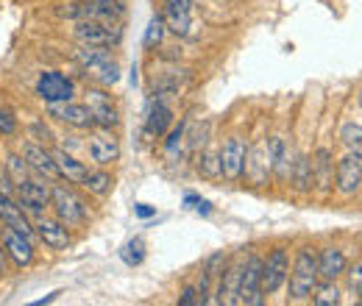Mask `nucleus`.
<instances>
[{"instance_id":"1","label":"nucleus","mask_w":362,"mask_h":306,"mask_svg":"<svg viewBox=\"0 0 362 306\" xmlns=\"http://www.w3.org/2000/svg\"><path fill=\"white\" fill-rule=\"evenodd\" d=\"M76 61L84 67V73L92 76L98 84L112 87L120 81V67L112 59V53L106 47H90V45H78L76 47Z\"/></svg>"},{"instance_id":"2","label":"nucleus","mask_w":362,"mask_h":306,"mask_svg":"<svg viewBox=\"0 0 362 306\" xmlns=\"http://www.w3.org/2000/svg\"><path fill=\"white\" fill-rule=\"evenodd\" d=\"M62 17L78 23V20H103V23H123L126 17V0H73L67 8H62Z\"/></svg>"},{"instance_id":"3","label":"nucleus","mask_w":362,"mask_h":306,"mask_svg":"<svg viewBox=\"0 0 362 306\" xmlns=\"http://www.w3.org/2000/svg\"><path fill=\"white\" fill-rule=\"evenodd\" d=\"M73 40L90 47H117L123 42V25L120 23H103V20H78L73 28Z\"/></svg>"},{"instance_id":"4","label":"nucleus","mask_w":362,"mask_h":306,"mask_svg":"<svg viewBox=\"0 0 362 306\" xmlns=\"http://www.w3.org/2000/svg\"><path fill=\"white\" fill-rule=\"evenodd\" d=\"M317 287V257L313 248H301L293 273H290V295L296 301H304L313 295V290Z\"/></svg>"},{"instance_id":"5","label":"nucleus","mask_w":362,"mask_h":306,"mask_svg":"<svg viewBox=\"0 0 362 306\" xmlns=\"http://www.w3.org/2000/svg\"><path fill=\"white\" fill-rule=\"evenodd\" d=\"M50 206H53L56 218L62 220L67 228H70V225H81V223L87 220V215H90L84 198H81L76 189L62 187V184L50 189Z\"/></svg>"},{"instance_id":"6","label":"nucleus","mask_w":362,"mask_h":306,"mask_svg":"<svg viewBox=\"0 0 362 306\" xmlns=\"http://www.w3.org/2000/svg\"><path fill=\"white\" fill-rule=\"evenodd\" d=\"M262 262L259 257H248L240 267V304L259 306L265 298L262 293Z\"/></svg>"},{"instance_id":"7","label":"nucleus","mask_w":362,"mask_h":306,"mask_svg":"<svg viewBox=\"0 0 362 306\" xmlns=\"http://www.w3.org/2000/svg\"><path fill=\"white\" fill-rule=\"evenodd\" d=\"M17 204L23 206L25 215H34V218H42L45 206H50V189L40 178H20L17 181Z\"/></svg>"},{"instance_id":"8","label":"nucleus","mask_w":362,"mask_h":306,"mask_svg":"<svg viewBox=\"0 0 362 306\" xmlns=\"http://www.w3.org/2000/svg\"><path fill=\"white\" fill-rule=\"evenodd\" d=\"M37 95L45 103H64V100L76 98V84L64 73H59V70H45L37 78Z\"/></svg>"},{"instance_id":"9","label":"nucleus","mask_w":362,"mask_h":306,"mask_svg":"<svg viewBox=\"0 0 362 306\" xmlns=\"http://www.w3.org/2000/svg\"><path fill=\"white\" fill-rule=\"evenodd\" d=\"M287 273H290V262H287V251L284 248H273L268 254V259L262 262V293L273 295L284 287L287 281Z\"/></svg>"},{"instance_id":"10","label":"nucleus","mask_w":362,"mask_h":306,"mask_svg":"<svg viewBox=\"0 0 362 306\" xmlns=\"http://www.w3.org/2000/svg\"><path fill=\"white\" fill-rule=\"evenodd\" d=\"M47 114L56 117L59 123L73 126V129H81V131H87V129L95 126V117H92V112L87 103H73V100H64V103H47Z\"/></svg>"},{"instance_id":"11","label":"nucleus","mask_w":362,"mask_h":306,"mask_svg":"<svg viewBox=\"0 0 362 306\" xmlns=\"http://www.w3.org/2000/svg\"><path fill=\"white\" fill-rule=\"evenodd\" d=\"M245 156H248V148L243 145V139L228 136L226 145L221 148V175H226L228 181H240L245 170Z\"/></svg>"},{"instance_id":"12","label":"nucleus","mask_w":362,"mask_h":306,"mask_svg":"<svg viewBox=\"0 0 362 306\" xmlns=\"http://www.w3.org/2000/svg\"><path fill=\"white\" fill-rule=\"evenodd\" d=\"M87 106H90L98 129H109V131H112V129L120 123V114H117L112 98H109L103 89H90V92H87Z\"/></svg>"},{"instance_id":"13","label":"nucleus","mask_w":362,"mask_h":306,"mask_svg":"<svg viewBox=\"0 0 362 306\" xmlns=\"http://www.w3.org/2000/svg\"><path fill=\"white\" fill-rule=\"evenodd\" d=\"M23 159H25L28 170L37 173L40 178H47V181L59 178L56 162H53V153L47 151L45 145H40V142H28V145L23 148Z\"/></svg>"},{"instance_id":"14","label":"nucleus","mask_w":362,"mask_h":306,"mask_svg":"<svg viewBox=\"0 0 362 306\" xmlns=\"http://www.w3.org/2000/svg\"><path fill=\"white\" fill-rule=\"evenodd\" d=\"M362 187V156L349 153L337 162V192L340 195H354Z\"/></svg>"},{"instance_id":"15","label":"nucleus","mask_w":362,"mask_h":306,"mask_svg":"<svg viewBox=\"0 0 362 306\" xmlns=\"http://www.w3.org/2000/svg\"><path fill=\"white\" fill-rule=\"evenodd\" d=\"M90 156L95 165H100V167H106V165H112V162H117V156H120V142L115 139V134L109 131V129H100V131H95L90 136Z\"/></svg>"},{"instance_id":"16","label":"nucleus","mask_w":362,"mask_h":306,"mask_svg":"<svg viewBox=\"0 0 362 306\" xmlns=\"http://www.w3.org/2000/svg\"><path fill=\"white\" fill-rule=\"evenodd\" d=\"M3 248H6V257H11V262L17 267H28L34 262V240L14 228L3 231Z\"/></svg>"},{"instance_id":"17","label":"nucleus","mask_w":362,"mask_h":306,"mask_svg":"<svg viewBox=\"0 0 362 306\" xmlns=\"http://www.w3.org/2000/svg\"><path fill=\"white\" fill-rule=\"evenodd\" d=\"M165 25L179 34L187 37L192 28V0H165V14H162Z\"/></svg>"},{"instance_id":"18","label":"nucleus","mask_w":362,"mask_h":306,"mask_svg":"<svg viewBox=\"0 0 362 306\" xmlns=\"http://www.w3.org/2000/svg\"><path fill=\"white\" fill-rule=\"evenodd\" d=\"M243 173H248V178L259 187V184H265V178L271 173V142H257L254 148H248V156H245V170Z\"/></svg>"},{"instance_id":"19","label":"nucleus","mask_w":362,"mask_h":306,"mask_svg":"<svg viewBox=\"0 0 362 306\" xmlns=\"http://www.w3.org/2000/svg\"><path fill=\"white\" fill-rule=\"evenodd\" d=\"M34 228H37V237L45 242L47 248H53V251H64L70 245V231H67V225L59 218L56 220L37 218Z\"/></svg>"},{"instance_id":"20","label":"nucleus","mask_w":362,"mask_h":306,"mask_svg":"<svg viewBox=\"0 0 362 306\" xmlns=\"http://www.w3.org/2000/svg\"><path fill=\"white\" fill-rule=\"evenodd\" d=\"M53 153V162H56V170H59V178H64L67 184H81L84 178H87V167H84V162H78L76 156H70L64 148H56V151H50Z\"/></svg>"},{"instance_id":"21","label":"nucleus","mask_w":362,"mask_h":306,"mask_svg":"<svg viewBox=\"0 0 362 306\" xmlns=\"http://www.w3.org/2000/svg\"><path fill=\"white\" fill-rule=\"evenodd\" d=\"M240 267L243 264H234L226 273H221V281L215 290L218 298H212L215 304H240Z\"/></svg>"},{"instance_id":"22","label":"nucleus","mask_w":362,"mask_h":306,"mask_svg":"<svg viewBox=\"0 0 362 306\" xmlns=\"http://www.w3.org/2000/svg\"><path fill=\"white\" fill-rule=\"evenodd\" d=\"M343 273H346V257H343V251H337V248L320 251V257H317V278L334 281Z\"/></svg>"},{"instance_id":"23","label":"nucleus","mask_w":362,"mask_h":306,"mask_svg":"<svg viewBox=\"0 0 362 306\" xmlns=\"http://www.w3.org/2000/svg\"><path fill=\"white\" fill-rule=\"evenodd\" d=\"M271 170L279 181H287L290 170H293V156H290L287 142L281 136H273L271 139Z\"/></svg>"},{"instance_id":"24","label":"nucleus","mask_w":362,"mask_h":306,"mask_svg":"<svg viewBox=\"0 0 362 306\" xmlns=\"http://www.w3.org/2000/svg\"><path fill=\"white\" fill-rule=\"evenodd\" d=\"M332 170H334V165H332V153H329L326 148H317L315 156H313V181L317 184L320 192L329 189V184H332Z\"/></svg>"},{"instance_id":"25","label":"nucleus","mask_w":362,"mask_h":306,"mask_svg":"<svg viewBox=\"0 0 362 306\" xmlns=\"http://www.w3.org/2000/svg\"><path fill=\"white\" fill-rule=\"evenodd\" d=\"M170 123H173V112H170L165 103H156V106H151V112H148L145 131L151 134V136H162V134L170 129Z\"/></svg>"},{"instance_id":"26","label":"nucleus","mask_w":362,"mask_h":306,"mask_svg":"<svg viewBox=\"0 0 362 306\" xmlns=\"http://www.w3.org/2000/svg\"><path fill=\"white\" fill-rule=\"evenodd\" d=\"M290 178H293V184H296V189H298V192H307V189H310V184H313V162H310L307 156H298V159L293 162Z\"/></svg>"},{"instance_id":"27","label":"nucleus","mask_w":362,"mask_h":306,"mask_svg":"<svg viewBox=\"0 0 362 306\" xmlns=\"http://www.w3.org/2000/svg\"><path fill=\"white\" fill-rule=\"evenodd\" d=\"M81 187L87 192H92V195H106L112 189V175L106 173V170H90L87 178L81 181Z\"/></svg>"},{"instance_id":"28","label":"nucleus","mask_w":362,"mask_h":306,"mask_svg":"<svg viewBox=\"0 0 362 306\" xmlns=\"http://www.w3.org/2000/svg\"><path fill=\"white\" fill-rule=\"evenodd\" d=\"M165 31H168V25H165V20H162V14H156V17H151V23H148V28H145V47L151 50V47H156V45L162 42V37H165Z\"/></svg>"},{"instance_id":"29","label":"nucleus","mask_w":362,"mask_h":306,"mask_svg":"<svg viewBox=\"0 0 362 306\" xmlns=\"http://www.w3.org/2000/svg\"><path fill=\"white\" fill-rule=\"evenodd\" d=\"M340 139H343V145L349 148V153H360L362 156V126H357V123L343 126Z\"/></svg>"},{"instance_id":"30","label":"nucleus","mask_w":362,"mask_h":306,"mask_svg":"<svg viewBox=\"0 0 362 306\" xmlns=\"http://www.w3.org/2000/svg\"><path fill=\"white\" fill-rule=\"evenodd\" d=\"M313 304L315 306H337L340 304V290L334 287V281H326V284L317 290V295L313 298Z\"/></svg>"},{"instance_id":"31","label":"nucleus","mask_w":362,"mask_h":306,"mask_svg":"<svg viewBox=\"0 0 362 306\" xmlns=\"http://www.w3.org/2000/svg\"><path fill=\"white\" fill-rule=\"evenodd\" d=\"M198 170L204 175H221V153H201L198 159Z\"/></svg>"},{"instance_id":"32","label":"nucleus","mask_w":362,"mask_h":306,"mask_svg":"<svg viewBox=\"0 0 362 306\" xmlns=\"http://www.w3.org/2000/svg\"><path fill=\"white\" fill-rule=\"evenodd\" d=\"M123 259H126V264H139L145 259V242H142L139 237L132 240V242L123 248Z\"/></svg>"},{"instance_id":"33","label":"nucleus","mask_w":362,"mask_h":306,"mask_svg":"<svg viewBox=\"0 0 362 306\" xmlns=\"http://www.w3.org/2000/svg\"><path fill=\"white\" fill-rule=\"evenodd\" d=\"M14 131H17V117L8 109H0V134L3 136H11Z\"/></svg>"},{"instance_id":"34","label":"nucleus","mask_w":362,"mask_h":306,"mask_svg":"<svg viewBox=\"0 0 362 306\" xmlns=\"http://www.w3.org/2000/svg\"><path fill=\"white\" fill-rule=\"evenodd\" d=\"M8 170H11V178H14V184H17L20 178H25L28 165H25V159H20V156H8Z\"/></svg>"},{"instance_id":"35","label":"nucleus","mask_w":362,"mask_h":306,"mask_svg":"<svg viewBox=\"0 0 362 306\" xmlns=\"http://www.w3.org/2000/svg\"><path fill=\"white\" fill-rule=\"evenodd\" d=\"M349 284H351L354 293H362V259L351 267V273H349Z\"/></svg>"},{"instance_id":"36","label":"nucleus","mask_w":362,"mask_h":306,"mask_svg":"<svg viewBox=\"0 0 362 306\" xmlns=\"http://www.w3.org/2000/svg\"><path fill=\"white\" fill-rule=\"evenodd\" d=\"M31 134L37 136V142H40V145H45V142H50V139H53L50 129H47V126H42V123H34V126H31Z\"/></svg>"},{"instance_id":"37","label":"nucleus","mask_w":362,"mask_h":306,"mask_svg":"<svg viewBox=\"0 0 362 306\" xmlns=\"http://www.w3.org/2000/svg\"><path fill=\"white\" fill-rule=\"evenodd\" d=\"M179 304L181 306L198 304V290H195V287H187V290H184V293L179 295Z\"/></svg>"},{"instance_id":"38","label":"nucleus","mask_w":362,"mask_h":306,"mask_svg":"<svg viewBox=\"0 0 362 306\" xmlns=\"http://www.w3.org/2000/svg\"><path fill=\"white\" fill-rule=\"evenodd\" d=\"M181 136H184V126H179L176 131L170 134V139H168V151H176V145L181 142Z\"/></svg>"},{"instance_id":"39","label":"nucleus","mask_w":362,"mask_h":306,"mask_svg":"<svg viewBox=\"0 0 362 306\" xmlns=\"http://www.w3.org/2000/svg\"><path fill=\"white\" fill-rule=\"evenodd\" d=\"M136 215H139V218H151V215H153V209H151V206H145V204H139V206H136Z\"/></svg>"},{"instance_id":"40","label":"nucleus","mask_w":362,"mask_h":306,"mask_svg":"<svg viewBox=\"0 0 362 306\" xmlns=\"http://www.w3.org/2000/svg\"><path fill=\"white\" fill-rule=\"evenodd\" d=\"M6 273V248L0 245V276Z\"/></svg>"},{"instance_id":"41","label":"nucleus","mask_w":362,"mask_h":306,"mask_svg":"<svg viewBox=\"0 0 362 306\" xmlns=\"http://www.w3.org/2000/svg\"><path fill=\"white\" fill-rule=\"evenodd\" d=\"M360 106H362V95H360Z\"/></svg>"},{"instance_id":"42","label":"nucleus","mask_w":362,"mask_h":306,"mask_svg":"<svg viewBox=\"0 0 362 306\" xmlns=\"http://www.w3.org/2000/svg\"><path fill=\"white\" fill-rule=\"evenodd\" d=\"M360 295H362V293H360ZM360 304H362V298H360Z\"/></svg>"}]
</instances>
